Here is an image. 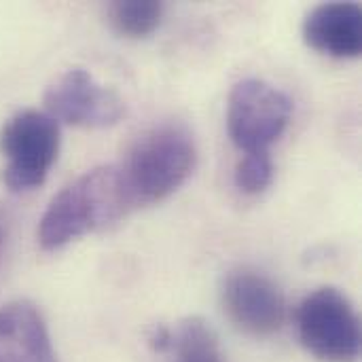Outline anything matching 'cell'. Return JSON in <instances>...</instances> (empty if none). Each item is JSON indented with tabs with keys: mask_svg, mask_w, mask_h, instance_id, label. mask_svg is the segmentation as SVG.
<instances>
[{
	"mask_svg": "<svg viewBox=\"0 0 362 362\" xmlns=\"http://www.w3.org/2000/svg\"><path fill=\"white\" fill-rule=\"evenodd\" d=\"M132 212L117 163L85 172L64 187L47 206L38 223V244L45 250H57L66 244L108 229Z\"/></svg>",
	"mask_w": 362,
	"mask_h": 362,
	"instance_id": "obj_1",
	"label": "cell"
},
{
	"mask_svg": "<svg viewBox=\"0 0 362 362\" xmlns=\"http://www.w3.org/2000/svg\"><path fill=\"white\" fill-rule=\"evenodd\" d=\"M197 165L193 136L174 123L157 125L134 140L125 159L117 163L132 210L168 199Z\"/></svg>",
	"mask_w": 362,
	"mask_h": 362,
	"instance_id": "obj_2",
	"label": "cell"
},
{
	"mask_svg": "<svg viewBox=\"0 0 362 362\" xmlns=\"http://www.w3.org/2000/svg\"><path fill=\"white\" fill-rule=\"evenodd\" d=\"M59 153V123L45 110H19L0 129L2 185L13 193L40 187Z\"/></svg>",
	"mask_w": 362,
	"mask_h": 362,
	"instance_id": "obj_3",
	"label": "cell"
},
{
	"mask_svg": "<svg viewBox=\"0 0 362 362\" xmlns=\"http://www.w3.org/2000/svg\"><path fill=\"white\" fill-rule=\"evenodd\" d=\"M303 348L322 362H354L361 354V322L350 299L331 286L308 295L297 310Z\"/></svg>",
	"mask_w": 362,
	"mask_h": 362,
	"instance_id": "obj_4",
	"label": "cell"
},
{
	"mask_svg": "<svg viewBox=\"0 0 362 362\" xmlns=\"http://www.w3.org/2000/svg\"><path fill=\"white\" fill-rule=\"evenodd\" d=\"M291 115L293 100L267 81L244 78L229 93V136L244 153L269 151L291 123Z\"/></svg>",
	"mask_w": 362,
	"mask_h": 362,
	"instance_id": "obj_5",
	"label": "cell"
},
{
	"mask_svg": "<svg viewBox=\"0 0 362 362\" xmlns=\"http://www.w3.org/2000/svg\"><path fill=\"white\" fill-rule=\"evenodd\" d=\"M42 104L45 112L57 123L85 129L110 127L125 117L123 98L85 68H70L59 74L45 89Z\"/></svg>",
	"mask_w": 362,
	"mask_h": 362,
	"instance_id": "obj_6",
	"label": "cell"
},
{
	"mask_svg": "<svg viewBox=\"0 0 362 362\" xmlns=\"http://www.w3.org/2000/svg\"><path fill=\"white\" fill-rule=\"evenodd\" d=\"M223 308L235 329L252 337L276 335L286 322V299L265 274L238 269L223 284Z\"/></svg>",
	"mask_w": 362,
	"mask_h": 362,
	"instance_id": "obj_7",
	"label": "cell"
},
{
	"mask_svg": "<svg viewBox=\"0 0 362 362\" xmlns=\"http://www.w3.org/2000/svg\"><path fill=\"white\" fill-rule=\"evenodd\" d=\"M361 6L354 2H325L303 21L305 42L329 57L350 59L361 55Z\"/></svg>",
	"mask_w": 362,
	"mask_h": 362,
	"instance_id": "obj_8",
	"label": "cell"
},
{
	"mask_svg": "<svg viewBox=\"0 0 362 362\" xmlns=\"http://www.w3.org/2000/svg\"><path fill=\"white\" fill-rule=\"evenodd\" d=\"M0 362H57L45 318L28 301L0 308Z\"/></svg>",
	"mask_w": 362,
	"mask_h": 362,
	"instance_id": "obj_9",
	"label": "cell"
},
{
	"mask_svg": "<svg viewBox=\"0 0 362 362\" xmlns=\"http://www.w3.org/2000/svg\"><path fill=\"white\" fill-rule=\"evenodd\" d=\"M163 17V4L155 0H117L108 6L112 30L127 38H144L153 34Z\"/></svg>",
	"mask_w": 362,
	"mask_h": 362,
	"instance_id": "obj_10",
	"label": "cell"
},
{
	"mask_svg": "<svg viewBox=\"0 0 362 362\" xmlns=\"http://www.w3.org/2000/svg\"><path fill=\"white\" fill-rule=\"evenodd\" d=\"M235 187L246 195L263 193L274 180V159L269 151L244 153L235 165Z\"/></svg>",
	"mask_w": 362,
	"mask_h": 362,
	"instance_id": "obj_11",
	"label": "cell"
},
{
	"mask_svg": "<svg viewBox=\"0 0 362 362\" xmlns=\"http://www.w3.org/2000/svg\"><path fill=\"white\" fill-rule=\"evenodd\" d=\"M148 346L155 352H168V348H170V327L155 325L153 331L148 333Z\"/></svg>",
	"mask_w": 362,
	"mask_h": 362,
	"instance_id": "obj_12",
	"label": "cell"
},
{
	"mask_svg": "<svg viewBox=\"0 0 362 362\" xmlns=\"http://www.w3.org/2000/svg\"><path fill=\"white\" fill-rule=\"evenodd\" d=\"M176 362H223L221 350H202V352H189V354H178Z\"/></svg>",
	"mask_w": 362,
	"mask_h": 362,
	"instance_id": "obj_13",
	"label": "cell"
},
{
	"mask_svg": "<svg viewBox=\"0 0 362 362\" xmlns=\"http://www.w3.org/2000/svg\"><path fill=\"white\" fill-rule=\"evenodd\" d=\"M4 240H6V221H4V216L0 212V250L4 246Z\"/></svg>",
	"mask_w": 362,
	"mask_h": 362,
	"instance_id": "obj_14",
	"label": "cell"
}]
</instances>
